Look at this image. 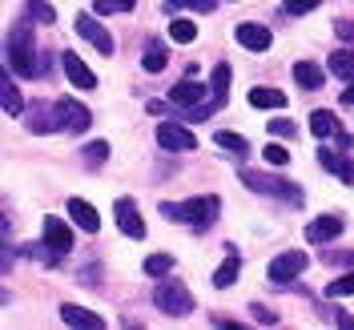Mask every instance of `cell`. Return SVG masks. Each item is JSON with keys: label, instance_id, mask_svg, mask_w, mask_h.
<instances>
[{"label": "cell", "instance_id": "obj_1", "mask_svg": "<svg viewBox=\"0 0 354 330\" xmlns=\"http://www.w3.org/2000/svg\"><path fill=\"white\" fill-rule=\"evenodd\" d=\"M8 65L21 77H41L44 73V53H37V44H32V21L28 17H21L8 33Z\"/></svg>", "mask_w": 354, "mask_h": 330}, {"label": "cell", "instance_id": "obj_2", "mask_svg": "<svg viewBox=\"0 0 354 330\" xmlns=\"http://www.w3.org/2000/svg\"><path fill=\"white\" fill-rule=\"evenodd\" d=\"M221 201L214 194H201V198H189V201H165L161 205V214L169 221H185V226H209V221L218 218Z\"/></svg>", "mask_w": 354, "mask_h": 330}, {"label": "cell", "instance_id": "obj_3", "mask_svg": "<svg viewBox=\"0 0 354 330\" xmlns=\"http://www.w3.org/2000/svg\"><path fill=\"white\" fill-rule=\"evenodd\" d=\"M153 302H157L161 314L181 318V314H189V310H194V294H189V286H185L181 278H161V286L153 290Z\"/></svg>", "mask_w": 354, "mask_h": 330}, {"label": "cell", "instance_id": "obj_4", "mask_svg": "<svg viewBox=\"0 0 354 330\" xmlns=\"http://www.w3.org/2000/svg\"><path fill=\"white\" fill-rule=\"evenodd\" d=\"M242 181L254 190V194H270V198H282V201L302 205V190L290 185V181H278V177H270V174H254V169H242Z\"/></svg>", "mask_w": 354, "mask_h": 330}, {"label": "cell", "instance_id": "obj_5", "mask_svg": "<svg viewBox=\"0 0 354 330\" xmlns=\"http://www.w3.org/2000/svg\"><path fill=\"white\" fill-rule=\"evenodd\" d=\"M302 270H306V250H286V254H278V258L270 262V282L286 286V282H294Z\"/></svg>", "mask_w": 354, "mask_h": 330}, {"label": "cell", "instance_id": "obj_6", "mask_svg": "<svg viewBox=\"0 0 354 330\" xmlns=\"http://www.w3.org/2000/svg\"><path fill=\"white\" fill-rule=\"evenodd\" d=\"M157 141H161V149H169V154H189V149H198V137L185 129V125H177V121H165V125L157 129Z\"/></svg>", "mask_w": 354, "mask_h": 330}, {"label": "cell", "instance_id": "obj_7", "mask_svg": "<svg viewBox=\"0 0 354 330\" xmlns=\"http://www.w3.org/2000/svg\"><path fill=\"white\" fill-rule=\"evenodd\" d=\"M169 101H174L177 109H198V105L209 101V85H201V81H194V77H185L181 85L169 89Z\"/></svg>", "mask_w": 354, "mask_h": 330}, {"label": "cell", "instance_id": "obj_8", "mask_svg": "<svg viewBox=\"0 0 354 330\" xmlns=\"http://www.w3.org/2000/svg\"><path fill=\"white\" fill-rule=\"evenodd\" d=\"M73 28H77V37H81V41L97 44L105 57H113V37L105 33V24H101V21H93L88 12H77V24H73Z\"/></svg>", "mask_w": 354, "mask_h": 330}, {"label": "cell", "instance_id": "obj_9", "mask_svg": "<svg viewBox=\"0 0 354 330\" xmlns=\"http://www.w3.org/2000/svg\"><path fill=\"white\" fill-rule=\"evenodd\" d=\"M24 129H28V133H57V129H65V125H61V113H57V101H53V105H48V101L32 105V113L24 117Z\"/></svg>", "mask_w": 354, "mask_h": 330}, {"label": "cell", "instance_id": "obj_10", "mask_svg": "<svg viewBox=\"0 0 354 330\" xmlns=\"http://www.w3.org/2000/svg\"><path fill=\"white\" fill-rule=\"evenodd\" d=\"M57 113H61V125L73 129V133H85L88 125H93V113H88L85 105H77L73 97H61V101H57Z\"/></svg>", "mask_w": 354, "mask_h": 330}, {"label": "cell", "instance_id": "obj_11", "mask_svg": "<svg viewBox=\"0 0 354 330\" xmlns=\"http://www.w3.org/2000/svg\"><path fill=\"white\" fill-rule=\"evenodd\" d=\"M113 210H117V226H121L125 238H145V221H141V214H137V205L129 198H117Z\"/></svg>", "mask_w": 354, "mask_h": 330}, {"label": "cell", "instance_id": "obj_12", "mask_svg": "<svg viewBox=\"0 0 354 330\" xmlns=\"http://www.w3.org/2000/svg\"><path fill=\"white\" fill-rule=\"evenodd\" d=\"M44 246L53 254H68L73 250V230L61 218H44Z\"/></svg>", "mask_w": 354, "mask_h": 330}, {"label": "cell", "instance_id": "obj_13", "mask_svg": "<svg viewBox=\"0 0 354 330\" xmlns=\"http://www.w3.org/2000/svg\"><path fill=\"white\" fill-rule=\"evenodd\" d=\"M342 234V218L338 214H326V218H314L306 226V242L310 246H322V242H330V238H338Z\"/></svg>", "mask_w": 354, "mask_h": 330}, {"label": "cell", "instance_id": "obj_14", "mask_svg": "<svg viewBox=\"0 0 354 330\" xmlns=\"http://www.w3.org/2000/svg\"><path fill=\"white\" fill-rule=\"evenodd\" d=\"M234 37H238L250 53H266V48H270V41H274V37H270V28H266V24H254V21L238 24V28H234Z\"/></svg>", "mask_w": 354, "mask_h": 330}, {"label": "cell", "instance_id": "obj_15", "mask_svg": "<svg viewBox=\"0 0 354 330\" xmlns=\"http://www.w3.org/2000/svg\"><path fill=\"white\" fill-rule=\"evenodd\" d=\"M61 65H65L68 81H73L77 89H97V77H93V68H88L85 61L77 57V53H65V57H61Z\"/></svg>", "mask_w": 354, "mask_h": 330}, {"label": "cell", "instance_id": "obj_16", "mask_svg": "<svg viewBox=\"0 0 354 330\" xmlns=\"http://www.w3.org/2000/svg\"><path fill=\"white\" fill-rule=\"evenodd\" d=\"M0 105H4L8 117H21L24 113V97H21V89L12 85V73H8V68L0 73Z\"/></svg>", "mask_w": 354, "mask_h": 330}, {"label": "cell", "instance_id": "obj_17", "mask_svg": "<svg viewBox=\"0 0 354 330\" xmlns=\"http://www.w3.org/2000/svg\"><path fill=\"white\" fill-rule=\"evenodd\" d=\"M318 161H322V169H330L334 177H342L346 185H354V165L346 154H334V149H318Z\"/></svg>", "mask_w": 354, "mask_h": 330}, {"label": "cell", "instance_id": "obj_18", "mask_svg": "<svg viewBox=\"0 0 354 330\" xmlns=\"http://www.w3.org/2000/svg\"><path fill=\"white\" fill-rule=\"evenodd\" d=\"M61 318H65L68 327H85V330H101V327H105V318H101V314H93V310H85V306H73V302L61 306Z\"/></svg>", "mask_w": 354, "mask_h": 330}, {"label": "cell", "instance_id": "obj_19", "mask_svg": "<svg viewBox=\"0 0 354 330\" xmlns=\"http://www.w3.org/2000/svg\"><path fill=\"white\" fill-rule=\"evenodd\" d=\"M68 214H73V221H77L85 234H97V230H101V218H97V210H93L88 201L73 198V201H68Z\"/></svg>", "mask_w": 354, "mask_h": 330}, {"label": "cell", "instance_id": "obj_20", "mask_svg": "<svg viewBox=\"0 0 354 330\" xmlns=\"http://www.w3.org/2000/svg\"><path fill=\"white\" fill-rule=\"evenodd\" d=\"M294 81L306 89V93H318L326 77H322V68L314 65V61H298V65H294Z\"/></svg>", "mask_w": 354, "mask_h": 330}, {"label": "cell", "instance_id": "obj_21", "mask_svg": "<svg viewBox=\"0 0 354 330\" xmlns=\"http://www.w3.org/2000/svg\"><path fill=\"white\" fill-rule=\"evenodd\" d=\"M238 270H242V254H238V250H230V254H225V262L218 266V274H214V286H218V290L234 286V282H238Z\"/></svg>", "mask_w": 354, "mask_h": 330}, {"label": "cell", "instance_id": "obj_22", "mask_svg": "<svg viewBox=\"0 0 354 330\" xmlns=\"http://www.w3.org/2000/svg\"><path fill=\"white\" fill-rule=\"evenodd\" d=\"M338 129H342V125H338V117H334L330 109H314L310 113V133H314V137H334Z\"/></svg>", "mask_w": 354, "mask_h": 330}, {"label": "cell", "instance_id": "obj_23", "mask_svg": "<svg viewBox=\"0 0 354 330\" xmlns=\"http://www.w3.org/2000/svg\"><path fill=\"white\" fill-rule=\"evenodd\" d=\"M250 105L254 109H282L286 105V93L282 89H250Z\"/></svg>", "mask_w": 354, "mask_h": 330}, {"label": "cell", "instance_id": "obj_24", "mask_svg": "<svg viewBox=\"0 0 354 330\" xmlns=\"http://www.w3.org/2000/svg\"><path fill=\"white\" fill-rule=\"evenodd\" d=\"M165 61H169V57H165L161 41H149V44H145V57H141V68H145V73H161V68H165Z\"/></svg>", "mask_w": 354, "mask_h": 330}, {"label": "cell", "instance_id": "obj_25", "mask_svg": "<svg viewBox=\"0 0 354 330\" xmlns=\"http://www.w3.org/2000/svg\"><path fill=\"white\" fill-rule=\"evenodd\" d=\"M330 73L338 81H354V53H330Z\"/></svg>", "mask_w": 354, "mask_h": 330}, {"label": "cell", "instance_id": "obj_26", "mask_svg": "<svg viewBox=\"0 0 354 330\" xmlns=\"http://www.w3.org/2000/svg\"><path fill=\"white\" fill-rule=\"evenodd\" d=\"M214 141H218V145L225 149V154L242 157V161H245V154H250V141H245V137H238V133H225V129H221L218 137H214Z\"/></svg>", "mask_w": 354, "mask_h": 330}, {"label": "cell", "instance_id": "obj_27", "mask_svg": "<svg viewBox=\"0 0 354 330\" xmlns=\"http://www.w3.org/2000/svg\"><path fill=\"white\" fill-rule=\"evenodd\" d=\"M169 37H174L177 44L198 41V24H194V21H181V17H177V21H169Z\"/></svg>", "mask_w": 354, "mask_h": 330}, {"label": "cell", "instance_id": "obj_28", "mask_svg": "<svg viewBox=\"0 0 354 330\" xmlns=\"http://www.w3.org/2000/svg\"><path fill=\"white\" fill-rule=\"evenodd\" d=\"M169 270H174V258H169V254H149V258H145V274H149V278H165Z\"/></svg>", "mask_w": 354, "mask_h": 330}, {"label": "cell", "instance_id": "obj_29", "mask_svg": "<svg viewBox=\"0 0 354 330\" xmlns=\"http://www.w3.org/2000/svg\"><path fill=\"white\" fill-rule=\"evenodd\" d=\"M24 8H28V17H32L37 24H53L57 21V12H53L44 0H24Z\"/></svg>", "mask_w": 354, "mask_h": 330}, {"label": "cell", "instance_id": "obj_30", "mask_svg": "<svg viewBox=\"0 0 354 330\" xmlns=\"http://www.w3.org/2000/svg\"><path fill=\"white\" fill-rule=\"evenodd\" d=\"M351 294H354V274H342L326 286V298H351Z\"/></svg>", "mask_w": 354, "mask_h": 330}, {"label": "cell", "instance_id": "obj_31", "mask_svg": "<svg viewBox=\"0 0 354 330\" xmlns=\"http://www.w3.org/2000/svg\"><path fill=\"white\" fill-rule=\"evenodd\" d=\"M105 157H109V145H105V141H88V145H85V165H88V169H97Z\"/></svg>", "mask_w": 354, "mask_h": 330}, {"label": "cell", "instance_id": "obj_32", "mask_svg": "<svg viewBox=\"0 0 354 330\" xmlns=\"http://www.w3.org/2000/svg\"><path fill=\"white\" fill-rule=\"evenodd\" d=\"M214 97H218V101H225V97H230V65L214 68Z\"/></svg>", "mask_w": 354, "mask_h": 330}, {"label": "cell", "instance_id": "obj_33", "mask_svg": "<svg viewBox=\"0 0 354 330\" xmlns=\"http://www.w3.org/2000/svg\"><path fill=\"white\" fill-rule=\"evenodd\" d=\"M137 0H93V8L101 12V17H109V12H129Z\"/></svg>", "mask_w": 354, "mask_h": 330}, {"label": "cell", "instance_id": "obj_34", "mask_svg": "<svg viewBox=\"0 0 354 330\" xmlns=\"http://www.w3.org/2000/svg\"><path fill=\"white\" fill-rule=\"evenodd\" d=\"M169 8H194V12H214L218 0H165Z\"/></svg>", "mask_w": 354, "mask_h": 330}, {"label": "cell", "instance_id": "obj_35", "mask_svg": "<svg viewBox=\"0 0 354 330\" xmlns=\"http://www.w3.org/2000/svg\"><path fill=\"white\" fill-rule=\"evenodd\" d=\"M266 129H270V137H294V133H298V125H294V121H286V117H274Z\"/></svg>", "mask_w": 354, "mask_h": 330}, {"label": "cell", "instance_id": "obj_36", "mask_svg": "<svg viewBox=\"0 0 354 330\" xmlns=\"http://www.w3.org/2000/svg\"><path fill=\"white\" fill-rule=\"evenodd\" d=\"M262 154H266V161H270V165H286V161H290V154L282 149V145H274V141L266 145Z\"/></svg>", "mask_w": 354, "mask_h": 330}, {"label": "cell", "instance_id": "obj_37", "mask_svg": "<svg viewBox=\"0 0 354 330\" xmlns=\"http://www.w3.org/2000/svg\"><path fill=\"white\" fill-rule=\"evenodd\" d=\"M250 314H254L262 327H278V314H274V310H266L262 302H254V306H250Z\"/></svg>", "mask_w": 354, "mask_h": 330}, {"label": "cell", "instance_id": "obj_38", "mask_svg": "<svg viewBox=\"0 0 354 330\" xmlns=\"http://www.w3.org/2000/svg\"><path fill=\"white\" fill-rule=\"evenodd\" d=\"M314 8H318V0H286V12H294V17H306Z\"/></svg>", "mask_w": 354, "mask_h": 330}, {"label": "cell", "instance_id": "obj_39", "mask_svg": "<svg viewBox=\"0 0 354 330\" xmlns=\"http://www.w3.org/2000/svg\"><path fill=\"white\" fill-rule=\"evenodd\" d=\"M334 33H338L342 41H354V21H334Z\"/></svg>", "mask_w": 354, "mask_h": 330}, {"label": "cell", "instance_id": "obj_40", "mask_svg": "<svg viewBox=\"0 0 354 330\" xmlns=\"http://www.w3.org/2000/svg\"><path fill=\"white\" fill-rule=\"evenodd\" d=\"M330 322H338V327L354 330V318H351V314H338V310H330Z\"/></svg>", "mask_w": 354, "mask_h": 330}, {"label": "cell", "instance_id": "obj_41", "mask_svg": "<svg viewBox=\"0 0 354 330\" xmlns=\"http://www.w3.org/2000/svg\"><path fill=\"white\" fill-rule=\"evenodd\" d=\"M326 262H354V254H334V250H330V254H326Z\"/></svg>", "mask_w": 354, "mask_h": 330}, {"label": "cell", "instance_id": "obj_42", "mask_svg": "<svg viewBox=\"0 0 354 330\" xmlns=\"http://www.w3.org/2000/svg\"><path fill=\"white\" fill-rule=\"evenodd\" d=\"M342 105H354V85L346 89V93H342Z\"/></svg>", "mask_w": 354, "mask_h": 330}]
</instances>
